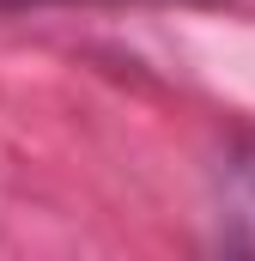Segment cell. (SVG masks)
<instances>
[{
	"label": "cell",
	"mask_w": 255,
	"mask_h": 261,
	"mask_svg": "<svg viewBox=\"0 0 255 261\" xmlns=\"http://www.w3.org/2000/svg\"><path fill=\"white\" fill-rule=\"evenodd\" d=\"M0 6H24V0H0Z\"/></svg>",
	"instance_id": "7a4b0ae2"
},
{
	"label": "cell",
	"mask_w": 255,
	"mask_h": 261,
	"mask_svg": "<svg viewBox=\"0 0 255 261\" xmlns=\"http://www.w3.org/2000/svg\"><path fill=\"white\" fill-rule=\"evenodd\" d=\"M231 219H249L255 225V152L231 158ZM243 243H255V231L243 237Z\"/></svg>",
	"instance_id": "6da1fadb"
}]
</instances>
